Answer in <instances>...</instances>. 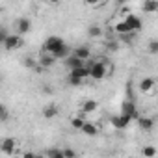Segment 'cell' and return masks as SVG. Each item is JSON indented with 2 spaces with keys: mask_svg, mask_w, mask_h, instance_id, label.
<instances>
[{
  "mask_svg": "<svg viewBox=\"0 0 158 158\" xmlns=\"http://www.w3.org/2000/svg\"><path fill=\"white\" fill-rule=\"evenodd\" d=\"M112 73V65H108L106 60H99L91 65V71H89V78L91 80H104V78Z\"/></svg>",
  "mask_w": 158,
  "mask_h": 158,
  "instance_id": "obj_1",
  "label": "cell"
},
{
  "mask_svg": "<svg viewBox=\"0 0 158 158\" xmlns=\"http://www.w3.org/2000/svg\"><path fill=\"white\" fill-rule=\"evenodd\" d=\"M121 114H125V115H128L132 121L136 119L138 121V117H139V112H138V106L134 104V101H130V99H127V101H123V104H121Z\"/></svg>",
  "mask_w": 158,
  "mask_h": 158,
  "instance_id": "obj_2",
  "label": "cell"
},
{
  "mask_svg": "<svg viewBox=\"0 0 158 158\" xmlns=\"http://www.w3.org/2000/svg\"><path fill=\"white\" fill-rule=\"evenodd\" d=\"M23 35L21 34H10V37L2 43L4 45V48L6 50H17V48H21L23 47Z\"/></svg>",
  "mask_w": 158,
  "mask_h": 158,
  "instance_id": "obj_3",
  "label": "cell"
},
{
  "mask_svg": "<svg viewBox=\"0 0 158 158\" xmlns=\"http://www.w3.org/2000/svg\"><path fill=\"white\" fill-rule=\"evenodd\" d=\"M110 123H112L114 128H117V130H125V128H128V125L132 123V119H130L128 115H125V114H119V115L110 117Z\"/></svg>",
  "mask_w": 158,
  "mask_h": 158,
  "instance_id": "obj_4",
  "label": "cell"
},
{
  "mask_svg": "<svg viewBox=\"0 0 158 158\" xmlns=\"http://www.w3.org/2000/svg\"><path fill=\"white\" fill-rule=\"evenodd\" d=\"M63 45H65V43H63L61 37H58V35H50V37H47V41H45V45H43V50L48 52V54H52L56 48H60V47H63Z\"/></svg>",
  "mask_w": 158,
  "mask_h": 158,
  "instance_id": "obj_5",
  "label": "cell"
},
{
  "mask_svg": "<svg viewBox=\"0 0 158 158\" xmlns=\"http://www.w3.org/2000/svg\"><path fill=\"white\" fill-rule=\"evenodd\" d=\"M15 30H17V34L26 35V34L32 30V21H30L28 17H21V19H17V21H15Z\"/></svg>",
  "mask_w": 158,
  "mask_h": 158,
  "instance_id": "obj_6",
  "label": "cell"
},
{
  "mask_svg": "<svg viewBox=\"0 0 158 158\" xmlns=\"http://www.w3.org/2000/svg\"><path fill=\"white\" fill-rule=\"evenodd\" d=\"M125 21H127V24L130 26L132 32H139V30L143 28V21H141L138 15H134V13H128V15L125 17Z\"/></svg>",
  "mask_w": 158,
  "mask_h": 158,
  "instance_id": "obj_7",
  "label": "cell"
},
{
  "mask_svg": "<svg viewBox=\"0 0 158 158\" xmlns=\"http://www.w3.org/2000/svg\"><path fill=\"white\" fill-rule=\"evenodd\" d=\"M154 127V119L152 117H147V115H139L138 117V128L143 130V132H151Z\"/></svg>",
  "mask_w": 158,
  "mask_h": 158,
  "instance_id": "obj_8",
  "label": "cell"
},
{
  "mask_svg": "<svg viewBox=\"0 0 158 158\" xmlns=\"http://www.w3.org/2000/svg\"><path fill=\"white\" fill-rule=\"evenodd\" d=\"M154 88H156V80H154V78H151V76L141 78V82H139V89H141L143 93H152V91H154Z\"/></svg>",
  "mask_w": 158,
  "mask_h": 158,
  "instance_id": "obj_9",
  "label": "cell"
},
{
  "mask_svg": "<svg viewBox=\"0 0 158 158\" xmlns=\"http://www.w3.org/2000/svg\"><path fill=\"white\" fill-rule=\"evenodd\" d=\"M15 139L13 138H6V139H2V147H0V149H2V152L4 154H8V156H13L15 154Z\"/></svg>",
  "mask_w": 158,
  "mask_h": 158,
  "instance_id": "obj_10",
  "label": "cell"
},
{
  "mask_svg": "<svg viewBox=\"0 0 158 158\" xmlns=\"http://www.w3.org/2000/svg\"><path fill=\"white\" fill-rule=\"evenodd\" d=\"M63 61H65L67 69H76V67H82V65L86 63L84 60H80V58H78V56H74L73 52H71V54H69V56H67V58H65Z\"/></svg>",
  "mask_w": 158,
  "mask_h": 158,
  "instance_id": "obj_11",
  "label": "cell"
},
{
  "mask_svg": "<svg viewBox=\"0 0 158 158\" xmlns=\"http://www.w3.org/2000/svg\"><path fill=\"white\" fill-rule=\"evenodd\" d=\"M54 63H56V58H54L52 54L45 52V54H41V56H39V65H41L43 69H50Z\"/></svg>",
  "mask_w": 158,
  "mask_h": 158,
  "instance_id": "obj_12",
  "label": "cell"
},
{
  "mask_svg": "<svg viewBox=\"0 0 158 158\" xmlns=\"http://www.w3.org/2000/svg\"><path fill=\"white\" fill-rule=\"evenodd\" d=\"M73 54L74 56H78L80 60H89L91 58V50H89V47H86V45H82V47H76L74 50H73Z\"/></svg>",
  "mask_w": 158,
  "mask_h": 158,
  "instance_id": "obj_13",
  "label": "cell"
},
{
  "mask_svg": "<svg viewBox=\"0 0 158 158\" xmlns=\"http://www.w3.org/2000/svg\"><path fill=\"white\" fill-rule=\"evenodd\" d=\"M58 114H60L58 104H47V106L43 108V117H45V119H52V117H56Z\"/></svg>",
  "mask_w": 158,
  "mask_h": 158,
  "instance_id": "obj_14",
  "label": "cell"
},
{
  "mask_svg": "<svg viewBox=\"0 0 158 158\" xmlns=\"http://www.w3.org/2000/svg\"><path fill=\"white\" fill-rule=\"evenodd\" d=\"M80 132H82V134H86V136H97V134H99V127H97L95 123H89V121H86Z\"/></svg>",
  "mask_w": 158,
  "mask_h": 158,
  "instance_id": "obj_15",
  "label": "cell"
},
{
  "mask_svg": "<svg viewBox=\"0 0 158 158\" xmlns=\"http://www.w3.org/2000/svg\"><path fill=\"white\" fill-rule=\"evenodd\" d=\"M114 30H115V34H117V35H125V34H130V32H132L125 19H123V21H119V23L114 26Z\"/></svg>",
  "mask_w": 158,
  "mask_h": 158,
  "instance_id": "obj_16",
  "label": "cell"
},
{
  "mask_svg": "<svg viewBox=\"0 0 158 158\" xmlns=\"http://www.w3.org/2000/svg\"><path fill=\"white\" fill-rule=\"evenodd\" d=\"M141 10H143L145 13H156V11H158V0H145Z\"/></svg>",
  "mask_w": 158,
  "mask_h": 158,
  "instance_id": "obj_17",
  "label": "cell"
},
{
  "mask_svg": "<svg viewBox=\"0 0 158 158\" xmlns=\"http://www.w3.org/2000/svg\"><path fill=\"white\" fill-rule=\"evenodd\" d=\"M97 108H99L97 101H93V99H88V101L82 104V114H93Z\"/></svg>",
  "mask_w": 158,
  "mask_h": 158,
  "instance_id": "obj_18",
  "label": "cell"
},
{
  "mask_svg": "<svg viewBox=\"0 0 158 158\" xmlns=\"http://www.w3.org/2000/svg\"><path fill=\"white\" fill-rule=\"evenodd\" d=\"M84 117L82 115H76V117H71V127L73 128H76V130H82V127H84Z\"/></svg>",
  "mask_w": 158,
  "mask_h": 158,
  "instance_id": "obj_19",
  "label": "cell"
},
{
  "mask_svg": "<svg viewBox=\"0 0 158 158\" xmlns=\"http://www.w3.org/2000/svg\"><path fill=\"white\" fill-rule=\"evenodd\" d=\"M88 35H89V37H101V35H102V30H101V26H97V24H91V26L88 28Z\"/></svg>",
  "mask_w": 158,
  "mask_h": 158,
  "instance_id": "obj_20",
  "label": "cell"
},
{
  "mask_svg": "<svg viewBox=\"0 0 158 158\" xmlns=\"http://www.w3.org/2000/svg\"><path fill=\"white\" fill-rule=\"evenodd\" d=\"M82 80H84V78H80L78 74L69 73V84H71V86H82Z\"/></svg>",
  "mask_w": 158,
  "mask_h": 158,
  "instance_id": "obj_21",
  "label": "cell"
},
{
  "mask_svg": "<svg viewBox=\"0 0 158 158\" xmlns=\"http://www.w3.org/2000/svg\"><path fill=\"white\" fill-rule=\"evenodd\" d=\"M47 156H48V158H65V154H63L61 149H50V151L47 152Z\"/></svg>",
  "mask_w": 158,
  "mask_h": 158,
  "instance_id": "obj_22",
  "label": "cell"
},
{
  "mask_svg": "<svg viewBox=\"0 0 158 158\" xmlns=\"http://www.w3.org/2000/svg\"><path fill=\"white\" fill-rule=\"evenodd\" d=\"M147 50H149V54H158V39H152V41H149V45H147Z\"/></svg>",
  "mask_w": 158,
  "mask_h": 158,
  "instance_id": "obj_23",
  "label": "cell"
},
{
  "mask_svg": "<svg viewBox=\"0 0 158 158\" xmlns=\"http://www.w3.org/2000/svg\"><path fill=\"white\" fill-rule=\"evenodd\" d=\"M141 152H143V156H154L156 154V149L154 147H143Z\"/></svg>",
  "mask_w": 158,
  "mask_h": 158,
  "instance_id": "obj_24",
  "label": "cell"
},
{
  "mask_svg": "<svg viewBox=\"0 0 158 158\" xmlns=\"http://www.w3.org/2000/svg\"><path fill=\"white\" fill-rule=\"evenodd\" d=\"M8 117H10L8 108H6V106H2V108H0V119H2V123H4V121H8Z\"/></svg>",
  "mask_w": 158,
  "mask_h": 158,
  "instance_id": "obj_25",
  "label": "cell"
},
{
  "mask_svg": "<svg viewBox=\"0 0 158 158\" xmlns=\"http://www.w3.org/2000/svg\"><path fill=\"white\" fill-rule=\"evenodd\" d=\"M106 0H84V4L86 6H101V4H104Z\"/></svg>",
  "mask_w": 158,
  "mask_h": 158,
  "instance_id": "obj_26",
  "label": "cell"
},
{
  "mask_svg": "<svg viewBox=\"0 0 158 158\" xmlns=\"http://www.w3.org/2000/svg\"><path fill=\"white\" fill-rule=\"evenodd\" d=\"M8 37H10L8 30H6V28H2V30H0V43H4V41H6Z\"/></svg>",
  "mask_w": 158,
  "mask_h": 158,
  "instance_id": "obj_27",
  "label": "cell"
},
{
  "mask_svg": "<svg viewBox=\"0 0 158 158\" xmlns=\"http://www.w3.org/2000/svg\"><path fill=\"white\" fill-rule=\"evenodd\" d=\"M63 154H65V158H73V156H76V152H74L73 149H63Z\"/></svg>",
  "mask_w": 158,
  "mask_h": 158,
  "instance_id": "obj_28",
  "label": "cell"
},
{
  "mask_svg": "<svg viewBox=\"0 0 158 158\" xmlns=\"http://www.w3.org/2000/svg\"><path fill=\"white\" fill-rule=\"evenodd\" d=\"M115 48H119L117 43H108V50H115Z\"/></svg>",
  "mask_w": 158,
  "mask_h": 158,
  "instance_id": "obj_29",
  "label": "cell"
},
{
  "mask_svg": "<svg viewBox=\"0 0 158 158\" xmlns=\"http://www.w3.org/2000/svg\"><path fill=\"white\" fill-rule=\"evenodd\" d=\"M115 4H117V6H119V8H123V6H125V4H127V0H115Z\"/></svg>",
  "mask_w": 158,
  "mask_h": 158,
  "instance_id": "obj_30",
  "label": "cell"
},
{
  "mask_svg": "<svg viewBox=\"0 0 158 158\" xmlns=\"http://www.w3.org/2000/svg\"><path fill=\"white\" fill-rule=\"evenodd\" d=\"M47 2H48V4H60L61 0H47Z\"/></svg>",
  "mask_w": 158,
  "mask_h": 158,
  "instance_id": "obj_31",
  "label": "cell"
}]
</instances>
